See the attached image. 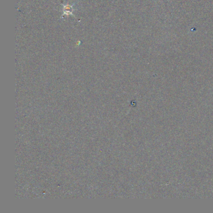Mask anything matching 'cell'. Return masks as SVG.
Instances as JSON below:
<instances>
[{
    "label": "cell",
    "instance_id": "6da1fadb",
    "mask_svg": "<svg viewBox=\"0 0 213 213\" xmlns=\"http://www.w3.org/2000/svg\"><path fill=\"white\" fill-rule=\"evenodd\" d=\"M73 6L70 5V3H67L66 5H63V16H69L70 15L73 16Z\"/></svg>",
    "mask_w": 213,
    "mask_h": 213
},
{
    "label": "cell",
    "instance_id": "7a4b0ae2",
    "mask_svg": "<svg viewBox=\"0 0 213 213\" xmlns=\"http://www.w3.org/2000/svg\"><path fill=\"white\" fill-rule=\"evenodd\" d=\"M76 46H80V44H81V41H80V40H78V41H77V42H76Z\"/></svg>",
    "mask_w": 213,
    "mask_h": 213
}]
</instances>
